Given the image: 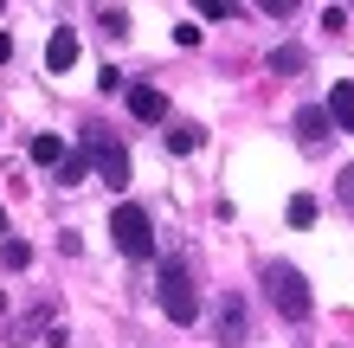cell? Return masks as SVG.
<instances>
[{
    "label": "cell",
    "instance_id": "5b68a950",
    "mask_svg": "<svg viewBox=\"0 0 354 348\" xmlns=\"http://www.w3.org/2000/svg\"><path fill=\"white\" fill-rule=\"evenodd\" d=\"M129 116L136 122H168V97H161L155 84H136L129 91Z\"/></svg>",
    "mask_w": 354,
    "mask_h": 348
},
{
    "label": "cell",
    "instance_id": "ac0fdd59",
    "mask_svg": "<svg viewBox=\"0 0 354 348\" xmlns=\"http://www.w3.org/2000/svg\"><path fill=\"white\" fill-rule=\"evenodd\" d=\"M342 200L354 207V168H342Z\"/></svg>",
    "mask_w": 354,
    "mask_h": 348
},
{
    "label": "cell",
    "instance_id": "2e32d148",
    "mask_svg": "<svg viewBox=\"0 0 354 348\" xmlns=\"http://www.w3.org/2000/svg\"><path fill=\"white\" fill-rule=\"evenodd\" d=\"M97 19H103V33H116V39H122V33H129V13H116V7H103Z\"/></svg>",
    "mask_w": 354,
    "mask_h": 348
},
{
    "label": "cell",
    "instance_id": "8fae6325",
    "mask_svg": "<svg viewBox=\"0 0 354 348\" xmlns=\"http://www.w3.org/2000/svg\"><path fill=\"white\" fill-rule=\"evenodd\" d=\"M200 142H206V136L194 129V122H174V129H168V149H174V155H194Z\"/></svg>",
    "mask_w": 354,
    "mask_h": 348
},
{
    "label": "cell",
    "instance_id": "6da1fadb",
    "mask_svg": "<svg viewBox=\"0 0 354 348\" xmlns=\"http://www.w3.org/2000/svg\"><path fill=\"white\" fill-rule=\"evenodd\" d=\"M264 291L270 303H277L283 322H303L309 310H316V297H309V277L297 271V264H264Z\"/></svg>",
    "mask_w": 354,
    "mask_h": 348
},
{
    "label": "cell",
    "instance_id": "e0dca14e",
    "mask_svg": "<svg viewBox=\"0 0 354 348\" xmlns=\"http://www.w3.org/2000/svg\"><path fill=\"white\" fill-rule=\"evenodd\" d=\"M200 13H206V19H232L239 7H232V0H200Z\"/></svg>",
    "mask_w": 354,
    "mask_h": 348
},
{
    "label": "cell",
    "instance_id": "8992f818",
    "mask_svg": "<svg viewBox=\"0 0 354 348\" xmlns=\"http://www.w3.org/2000/svg\"><path fill=\"white\" fill-rule=\"evenodd\" d=\"M71 65H77V33L58 26V33L46 39V71H71Z\"/></svg>",
    "mask_w": 354,
    "mask_h": 348
},
{
    "label": "cell",
    "instance_id": "3957f363",
    "mask_svg": "<svg viewBox=\"0 0 354 348\" xmlns=\"http://www.w3.org/2000/svg\"><path fill=\"white\" fill-rule=\"evenodd\" d=\"M110 239H116V252H122V258H149V252H155V226H149V213L129 207V200L110 213Z\"/></svg>",
    "mask_w": 354,
    "mask_h": 348
},
{
    "label": "cell",
    "instance_id": "5bb4252c",
    "mask_svg": "<svg viewBox=\"0 0 354 348\" xmlns=\"http://www.w3.org/2000/svg\"><path fill=\"white\" fill-rule=\"evenodd\" d=\"M309 58H303V46H277L270 52V71H303Z\"/></svg>",
    "mask_w": 354,
    "mask_h": 348
},
{
    "label": "cell",
    "instance_id": "9c48e42d",
    "mask_svg": "<svg viewBox=\"0 0 354 348\" xmlns=\"http://www.w3.org/2000/svg\"><path fill=\"white\" fill-rule=\"evenodd\" d=\"M32 161H39V168H65L71 149H65L58 136H32Z\"/></svg>",
    "mask_w": 354,
    "mask_h": 348
},
{
    "label": "cell",
    "instance_id": "7a4b0ae2",
    "mask_svg": "<svg viewBox=\"0 0 354 348\" xmlns=\"http://www.w3.org/2000/svg\"><path fill=\"white\" fill-rule=\"evenodd\" d=\"M155 297H161V310H168L174 322H194L200 316V291H194V271H187L180 258L161 264V277H155Z\"/></svg>",
    "mask_w": 354,
    "mask_h": 348
},
{
    "label": "cell",
    "instance_id": "7c38bea8",
    "mask_svg": "<svg viewBox=\"0 0 354 348\" xmlns=\"http://www.w3.org/2000/svg\"><path fill=\"white\" fill-rule=\"evenodd\" d=\"M0 264H7V271H26V264H32V245L26 239H7V245H0Z\"/></svg>",
    "mask_w": 354,
    "mask_h": 348
},
{
    "label": "cell",
    "instance_id": "ffe728a7",
    "mask_svg": "<svg viewBox=\"0 0 354 348\" xmlns=\"http://www.w3.org/2000/svg\"><path fill=\"white\" fill-rule=\"evenodd\" d=\"M0 232H7V207H0Z\"/></svg>",
    "mask_w": 354,
    "mask_h": 348
},
{
    "label": "cell",
    "instance_id": "52a82bcc",
    "mask_svg": "<svg viewBox=\"0 0 354 348\" xmlns=\"http://www.w3.org/2000/svg\"><path fill=\"white\" fill-rule=\"evenodd\" d=\"M328 122H335V116L316 110V104L297 110V142H303V149H322V142H328Z\"/></svg>",
    "mask_w": 354,
    "mask_h": 348
},
{
    "label": "cell",
    "instance_id": "30bf717a",
    "mask_svg": "<svg viewBox=\"0 0 354 348\" xmlns=\"http://www.w3.org/2000/svg\"><path fill=\"white\" fill-rule=\"evenodd\" d=\"M328 116L354 136V84H335V91H328Z\"/></svg>",
    "mask_w": 354,
    "mask_h": 348
},
{
    "label": "cell",
    "instance_id": "9a60e30c",
    "mask_svg": "<svg viewBox=\"0 0 354 348\" xmlns=\"http://www.w3.org/2000/svg\"><path fill=\"white\" fill-rule=\"evenodd\" d=\"M309 219H316V200L297 194V200H290V226H309Z\"/></svg>",
    "mask_w": 354,
    "mask_h": 348
},
{
    "label": "cell",
    "instance_id": "4fadbf2b",
    "mask_svg": "<svg viewBox=\"0 0 354 348\" xmlns=\"http://www.w3.org/2000/svg\"><path fill=\"white\" fill-rule=\"evenodd\" d=\"M58 181H65V187H84L91 181V155H71L65 168H58Z\"/></svg>",
    "mask_w": 354,
    "mask_h": 348
},
{
    "label": "cell",
    "instance_id": "ba28073f",
    "mask_svg": "<svg viewBox=\"0 0 354 348\" xmlns=\"http://www.w3.org/2000/svg\"><path fill=\"white\" fill-rule=\"evenodd\" d=\"M213 322H219V342H245V303L239 297H225Z\"/></svg>",
    "mask_w": 354,
    "mask_h": 348
},
{
    "label": "cell",
    "instance_id": "d6986e66",
    "mask_svg": "<svg viewBox=\"0 0 354 348\" xmlns=\"http://www.w3.org/2000/svg\"><path fill=\"white\" fill-rule=\"evenodd\" d=\"M7 58H13V39H7V33H0V65H7Z\"/></svg>",
    "mask_w": 354,
    "mask_h": 348
},
{
    "label": "cell",
    "instance_id": "277c9868",
    "mask_svg": "<svg viewBox=\"0 0 354 348\" xmlns=\"http://www.w3.org/2000/svg\"><path fill=\"white\" fill-rule=\"evenodd\" d=\"M84 155L97 161V174L110 181V187H122V181H129V155H122V142H116L110 129H97V122H91V129H84Z\"/></svg>",
    "mask_w": 354,
    "mask_h": 348
}]
</instances>
